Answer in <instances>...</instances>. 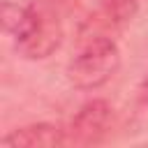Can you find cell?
<instances>
[{
	"label": "cell",
	"mask_w": 148,
	"mask_h": 148,
	"mask_svg": "<svg viewBox=\"0 0 148 148\" xmlns=\"http://www.w3.org/2000/svg\"><path fill=\"white\" fill-rule=\"evenodd\" d=\"M120 67V51L109 37H90L81 44L76 56L67 65V79L72 86L90 90L104 86Z\"/></svg>",
	"instance_id": "obj_1"
},
{
	"label": "cell",
	"mask_w": 148,
	"mask_h": 148,
	"mask_svg": "<svg viewBox=\"0 0 148 148\" xmlns=\"http://www.w3.org/2000/svg\"><path fill=\"white\" fill-rule=\"evenodd\" d=\"M0 18H2L5 32L14 37L16 46H21L37 30L39 18H42V9L35 5H21V2H12V0H2Z\"/></svg>",
	"instance_id": "obj_2"
},
{
	"label": "cell",
	"mask_w": 148,
	"mask_h": 148,
	"mask_svg": "<svg viewBox=\"0 0 148 148\" xmlns=\"http://www.w3.org/2000/svg\"><path fill=\"white\" fill-rule=\"evenodd\" d=\"M60 37H62V30H60V23L58 18L51 14V12H44L42 9V18H39V25L37 30L32 32V37L28 42H23L18 49L21 56L25 58H46L49 53H53L60 44Z\"/></svg>",
	"instance_id": "obj_3"
},
{
	"label": "cell",
	"mask_w": 148,
	"mask_h": 148,
	"mask_svg": "<svg viewBox=\"0 0 148 148\" xmlns=\"http://www.w3.org/2000/svg\"><path fill=\"white\" fill-rule=\"evenodd\" d=\"M2 143L9 148H53L65 143V134L56 125L37 123V125H25L14 130L2 139Z\"/></svg>",
	"instance_id": "obj_4"
},
{
	"label": "cell",
	"mask_w": 148,
	"mask_h": 148,
	"mask_svg": "<svg viewBox=\"0 0 148 148\" xmlns=\"http://www.w3.org/2000/svg\"><path fill=\"white\" fill-rule=\"evenodd\" d=\"M109 118H111V106H109L106 102L97 99V102L86 104V106L76 113L74 123H72V130H74V134H76L81 141H95L97 134L106 130Z\"/></svg>",
	"instance_id": "obj_5"
},
{
	"label": "cell",
	"mask_w": 148,
	"mask_h": 148,
	"mask_svg": "<svg viewBox=\"0 0 148 148\" xmlns=\"http://www.w3.org/2000/svg\"><path fill=\"white\" fill-rule=\"evenodd\" d=\"M99 5L106 12V16L118 23L132 21L139 9V0H99Z\"/></svg>",
	"instance_id": "obj_6"
}]
</instances>
